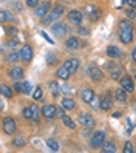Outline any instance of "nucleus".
Instances as JSON below:
<instances>
[{
  "label": "nucleus",
  "instance_id": "49",
  "mask_svg": "<svg viewBox=\"0 0 136 153\" xmlns=\"http://www.w3.org/2000/svg\"><path fill=\"white\" fill-rule=\"evenodd\" d=\"M2 110H3V102L0 101V111H2Z\"/></svg>",
  "mask_w": 136,
  "mask_h": 153
},
{
  "label": "nucleus",
  "instance_id": "30",
  "mask_svg": "<svg viewBox=\"0 0 136 153\" xmlns=\"http://www.w3.org/2000/svg\"><path fill=\"white\" fill-rule=\"evenodd\" d=\"M14 16L10 13V11H0V22H6V20H13Z\"/></svg>",
  "mask_w": 136,
  "mask_h": 153
},
{
  "label": "nucleus",
  "instance_id": "22",
  "mask_svg": "<svg viewBox=\"0 0 136 153\" xmlns=\"http://www.w3.org/2000/svg\"><path fill=\"white\" fill-rule=\"evenodd\" d=\"M0 94H2L3 97L11 99V97H13V90L10 88V85H5V84H2V85H0Z\"/></svg>",
  "mask_w": 136,
  "mask_h": 153
},
{
  "label": "nucleus",
  "instance_id": "31",
  "mask_svg": "<svg viewBox=\"0 0 136 153\" xmlns=\"http://www.w3.org/2000/svg\"><path fill=\"white\" fill-rule=\"evenodd\" d=\"M20 93L22 94H30L31 93V84L30 82H20Z\"/></svg>",
  "mask_w": 136,
  "mask_h": 153
},
{
  "label": "nucleus",
  "instance_id": "43",
  "mask_svg": "<svg viewBox=\"0 0 136 153\" xmlns=\"http://www.w3.org/2000/svg\"><path fill=\"white\" fill-rule=\"evenodd\" d=\"M14 91L16 93H20V82H16L14 84Z\"/></svg>",
  "mask_w": 136,
  "mask_h": 153
},
{
  "label": "nucleus",
  "instance_id": "15",
  "mask_svg": "<svg viewBox=\"0 0 136 153\" xmlns=\"http://www.w3.org/2000/svg\"><path fill=\"white\" fill-rule=\"evenodd\" d=\"M87 16L90 20H97V17L101 16V10L96 6H87Z\"/></svg>",
  "mask_w": 136,
  "mask_h": 153
},
{
  "label": "nucleus",
  "instance_id": "36",
  "mask_svg": "<svg viewBox=\"0 0 136 153\" xmlns=\"http://www.w3.org/2000/svg\"><path fill=\"white\" fill-rule=\"evenodd\" d=\"M31 113H33V110H31V105H30V107H25V108H23L22 116L25 119H31Z\"/></svg>",
  "mask_w": 136,
  "mask_h": 153
},
{
  "label": "nucleus",
  "instance_id": "8",
  "mask_svg": "<svg viewBox=\"0 0 136 153\" xmlns=\"http://www.w3.org/2000/svg\"><path fill=\"white\" fill-rule=\"evenodd\" d=\"M68 22L79 26L80 23H82V13H80L79 10H71L68 13Z\"/></svg>",
  "mask_w": 136,
  "mask_h": 153
},
{
  "label": "nucleus",
  "instance_id": "40",
  "mask_svg": "<svg viewBox=\"0 0 136 153\" xmlns=\"http://www.w3.org/2000/svg\"><path fill=\"white\" fill-rule=\"evenodd\" d=\"M17 43H19V39H17V37H13V39H10V42H8V47H16Z\"/></svg>",
  "mask_w": 136,
  "mask_h": 153
},
{
  "label": "nucleus",
  "instance_id": "14",
  "mask_svg": "<svg viewBox=\"0 0 136 153\" xmlns=\"http://www.w3.org/2000/svg\"><path fill=\"white\" fill-rule=\"evenodd\" d=\"M23 68H20V67H14V68H11L10 71H8V76H10L11 79H14V80H19V79H22L23 77Z\"/></svg>",
  "mask_w": 136,
  "mask_h": 153
},
{
  "label": "nucleus",
  "instance_id": "34",
  "mask_svg": "<svg viewBox=\"0 0 136 153\" xmlns=\"http://www.w3.org/2000/svg\"><path fill=\"white\" fill-rule=\"evenodd\" d=\"M57 62V56L54 54V53H48L47 54V64L48 65H54Z\"/></svg>",
  "mask_w": 136,
  "mask_h": 153
},
{
  "label": "nucleus",
  "instance_id": "46",
  "mask_svg": "<svg viewBox=\"0 0 136 153\" xmlns=\"http://www.w3.org/2000/svg\"><path fill=\"white\" fill-rule=\"evenodd\" d=\"M6 33H8V34H16V28H13V26H10V28L6 30Z\"/></svg>",
  "mask_w": 136,
  "mask_h": 153
},
{
  "label": "nucleus",
  "instance_id": "26",
  "mask_svg": "<svg viewBox=\"0 0 136 153\" xmlns=\"http://www.w3.org/2000/svg\"><path fill=\"white\" fill-rule=\"evenodd\" d=\"M116 101L119 102V104H124V102L127 101V93L124 91L122 88H119V90H116Z\"/></svg>",
  "mask_w": 136,
  "mask_h": 153
},
{
  "label": "nucleus",
  "instance_id": "3",
  "mask_svg": "<svg viewBox=\"0 0 136 153\" xmlns=\"http://www.w3.org/2000/svg\"><path fill=\"white\" fill-rule=\"evenodd\" d=\"M77 122L82 125V127H85V128H91V127H94V118L91 114H88V113H80L79 116H77Z\"/></svg>",
  "mask_w": 136,
  "mask_h": 153
},
{
  "label": "nucleus",
  "instance_id": "2",
  "mask_svg": "<svg viewBox=\"0 0 136 153\" xmlns=\"http://www.w3.org/2000/svg\"><path fill=\"white\" fill-rule=\"evenodd\" d=\"M62 13H63V5L62 3H59V5H56L53 8V10H50L48 13H47V16L43 17V23L45 25H51V23H54L59 17L62 16Z\"/></svg>",
  "mask_w": 136,
  "mask_h": 153
},
{
  "label": "nucleus",
  "instance_id": "27",
  "mask_svg": "<svg viewBox=\"0 0 136 153\" xmlns=\"http://www.w3.org/2000/svg\"><path fill=\"white\" fill-rule=\"evenodd\" d=\"M102 152L104 153H114L116 152V146L113 142H105V144H102Z\"/></svg>",
  "mask_w": 136,
  "mask_h": 153
},
{
  "label": "nucleus",
  "instance_id": "1",
  "mask_svg": "<svg viewBox=\"0 0 136 153\" xmlns=\"http://www.w3.org/2000/svg\"><path fill=\"white\" fill-rule=\"evenodd\" d=\"M119 40L122 43H130L133 40V25L127 20L119 22Z\"/></svg>",
  "mask_w": 136,
  "mask_h": 153
},
{
  "label": "nucleus",
  "instance_id": "24",
  "mask_svg": "<svg viewBox=\"0 0 136 153\" xmlns=\"http://www.w3.org/2000/svg\"><path fill=\"white\" fill-rule=\"evenodd\" d=\"M20 59V56H19V53H17V51H10V53H8V56H6V62H10V64H16V62L17 60H19Z\"/></svg>",
  "mask_w": 136,
  "mask_h": 153
},
{
  "label": "nucleus",
  "instance_id": "9",
  "mask_svg": "<svg viewBox=\"0 0 136 153\" xmlns=\"http://www.w3.org/2000/svg\"><path fill=\"white\" fill-rule=\"evenodd\" d=\"M2 127H3V131L6 134H13L16 131V121L13 118H5L2 122Z\"/></svg>",
  "mask_w": 136,
  "mask_h": 153
},
{
  "label": "nucleus",
  "instance_id": "5",
  "mask_svg": "<svg viewBox=\"0 0 136 153\" xmlns=\"http://www.w3.org/2000/svg\"><path fill=\"white\" fill-rule=\"evenodd\" d=\"M121 80H119V85H121V88L124 90L125 93H132L133 90H135V85H133V79L130 77V76H121L119 77Z\"/></svg>",
  "mask_w": 136,
  "mask_h": 153
},
{
  "label": "nucleus",
  "instance_id": "11",
  "mask_svg": "<svg viewBox=\"0 0 136 153\" xmlns=\"http://www.w3.org/2000/svg\"><path fill=\"white\" fill-rule=\"evenodd\" d=\"M19 56H20V60H23V62H31L33 60V48L30 45H23Z\"/></svg>",
  "mask_w": 136,
  "mask_h": 153
},
{
  "label": "nucleus",
  "instance_id": "45",
  "mask_svg": "<svg viewBox=\"0 0 136 153\" xmlns=\"http://www.w3.org/2000/svg\"><path fill=\"white\" fill-rule=\"evenodd\" d=\"M125 3H129L132 8H135L136 6V0H125Z\"/></svg>",
  "mask_w": 136,
  "mask_h": 153
},
{
  "label": "nucleus",
  "instance_id": "12",
  "mask_svg": "<svg viewBox=\"0 0 136 153\" xmlns=\"http://www.w3.org/2000/svg\"><path fill=\"white\" fill-rule=\"evenodd\" d=\"M42 114L45 116V119H54L56 118V105H45L42 108Z\"/></svg>",
  "mask_w": 136,
  "mask_h": 153
},
{
  "label": "nucleus",
  "instance_id": "47",
  "mask_svg": "<svg viewBox=\"0 0 136 153\" xmlns=\"http://www.w3.org/2000/svg\"><path fill=\"white\" fill-rule=\"evenodd\" d=\"M88 134H90V128H88V130L85 128V130L82 131V136H85V138H87V136H88Z\"/></svg>",
  "mask_w": 136,
  "mask_h": 153
},
{
  "label": "nucleus",
  "instance_id": "29",
  "mask_svg": "<svg viewBox=\"0 0 136 153\" xmlns=\"http://www.w3.org/2000/svg\"><path fill=\"white\" fill-rule=\"evenodd\" d=\"M60 119H62V122L65 124V125H67L68 128H76V124L73 122V119H71L70 116H67V114H63V116H62Z\"/></svg>",
  "mask_w": 136,
  "mask_h": 153
},
{
  "label": "nucleus",
  "instance_id": "16",
  "mask_svg": "<svg viewBox=\"0 0 136 153\" xmlns=\"http://www.w3.org/2000/svg\"><path fill=\"white\" fill-rule=\"evenodd\" d=\"M107 54H108V57H111V59H117V57L122 56V51L117 47H114V45H110V47L107 48Z\"/></svg>",
  "mask_w": 136,
  "mask_h": 153
},
{
  "label": "nucleus",
  "instance_id": "42",
  "mask_svg": "<svg viewBox=\"0 0 136 153\" xmlns=\"http://www.w3.org/2000/svg\"><path fill=\"white\" fill-rule=\"evenodd\" d=\"M40 36H42V37H43L45 40H47V42H50V43L53 45V40H51V39L48 37V34H47V33H43V31H42V33H40Z\"/></svg>",
  "mask_w": 136,
  "mask_h": 153
},
{
  "label": "nucleus",
  "instance_id": "39",
  "mask_svg": "<svg viewBox=\"0 0 136 153\" xmlns=\"http://www.w3.org/2000/svg\"><path fill=\"white\" fill-rule=\"evenodd\" d=\"M37 3H39V0H26V6H31V8L37 6Z\"/></svg>",
  "mask_w": 136,
  "mask_h": 153
},
{
  "label": "nucleus",
  "instance_id": "4",
  "mask_svg": "<svg viewBox=\"0 0 136 153\" xmlns=\"http://www.w3.org/2000/svg\"><path fill=\"white\" fill-rule=\"evenodd\" d=\"M104 141H105V133L104 131H96L91 136V139H90V146H91V149H101Z\"/></svg>",
  "mask_w": 136,
  "mask_h": 153
},
{
  "label": "nucleus",
  "instance_id": "38",
  "mask_svg": "<svg viewBox=\"0 0 136 153\" xmlns=\"http://www.w3.org/2000/svg\"><path fill=\"white\" fill-rule=\"evenodd\" d=\"M133 144L132 142H127L125 144V147H124V153H133Z\"/></svg>",
  "mask_w": 136,
  "mask_h": 153
},
{
  "label": "nucleus",
  "instance_id": "35",
  "mask_svg": "<svg viewBox=\"0 0 136 153\" xmlns=\"http://www.w3.org/2000/svg\"><path fill=\"white\" fill-rule=\"evenodd\" d=\"M42 96H43L42 88H40V87H37V88L34 90V93H33V99H34V101H40V99H42Z\"/></svg>",
  "mask_w": 136,
  "mask_h": 153
},
{
  "label": "nucleus",
  "instance_id": "32",
  "mask_svg": "<svg viewBox=\"0 0 136 153\" xmlns=\"http://www.w3.org/2000/svg\"><path fill=\"white\" fill-rule=\"evenodd\" d=\"M31 119L36 122V124H39V108H37V105H31Z\"/></svg>",
  "mask_w": 136,
  "mask_h": 153
},
{
  "label": "nucleus",
  "instance_id": "33",
  "mask_svg": "<svg viewBox=\"0 0 136 153\" xmlns=\"http://www.w3.org/2000/svg\"><path fill=\"white\" fill-rule=\"evenodd\" d=\"M13 146L17 147V149H23V147L26 146V142H25L23 138H14V139H13Z\"/></svg>",
  "mask_w": 136,
  "mask_h": 153
},
{
  "label": "nucleus",
  "instance_id": "41",
  "mask_svg": "<svg viewBox=\"0 0 136 153\" xmlns=\"http://www.w3.org/2000/svg\"><path fill=\"white\" fill-rule=\"evenodd\" d=\"M127 17H130L132 20H135V8H132V10L127 11Z\"/></svg>",
  "mask_w": 136,
  "mask_h": 153
},
{
  "label": "nucleus",
  "instance_id": "13",
  "mask_svg": "<svg viewBox=\"0 0 136 153\" xmlns=\"http://www.w3.org/2000/svg\"><path fill=\"white\" fill-rule=\"evenodd\" d=\"M88 71H90V77H91L94 82H99V80L102 79V71H101V68H99V67L91 65Z\"/></svg>",
  "mask_w": 136,
  "mask_h": 153
},
{
  "label": "nucleus",
  "instance_id": "10",
  "mask_svg": "<svg viewBox=\"0 0 136 153\" xmlns=\"http://www.w3.org/2000/svg\"><path fill=\"white\" fill-rule=\"evenodd\" d=\"M79 65H80V62H79V59H76V57L68 59L67 62H63V67L68 70L70 74H74L76 71H77V68H79Z\"/></svg>",
  "mask_w": 136,
  "mask_h": 153
},
{
  "label": "nucleus",
  "instance_id": "19",
  "mask_svg": "<svg viewBox=\"0 0 136 153\" xmlns=\"http://www.w3.org/2000/svg\"><path fill=\"white\" fill-rule=\"evenodd\" d=\"M99 108L104 110V111H107V110H110V108H111V97L108 96V94L104 96V97H102V101L99 102Z\"/></svg>",
  "mask_w": 136,
  "mask_h": 153
},
{
  "label": "nucleus",
  "instance_id": "18",
  "mask_svg": "<svg viewBox=\"0 0 136 153\" xmlns=\"http://www.w3.org/2000/svg\"><path fill=\"white\" fill-rule=\"evenodd\" d=\"M62 108L63 110H74L76 108V102L71 97H62Z\"/></svg>",
  "mask_w": 136,
  "mask_h": 153
},
{
  "label": "nucleus",
  "instance_id": "25",
  "mask_svg": "<svg viewBox=\"0 0 136 153\" xmlns=\"http://www.w3.org/2000/svg\"><path fill=\"white\" fill-rule=\"evenodd\" d=\"M48 87H50V91L53 93V96H54V97H59L60 91H59V84L56 82V80H51Z\"/></svg>",
  "mask_w": 136,
  "mask_h": 153
},
{
  "label": "nucleus",
  "instance_id": "6",
  "mask_svg": "<svg viewBox=\"0 0 136 153\" xmlns=\"http://www.w3.org/2000/svg\"><path fill=\"white\" fill-rule=\"evenodd\" d=\"M34 8H36L34 14L37 17H40V19H43L47 16V13L51 10V5H50V2H42V3H37V6H34Z\"/></svg>",
  "mask_w": 136,
  "mask_h": 153
},
{
  "label": "nucleus",
  "instance_id": "21",
  "mask_svg": "<svg viewBox=\"0 0 136 153\" xmlns=\"http://www.w3.org/2000/svg\"><path fill=\"white\" fill-rule=\"evenodd\" d=\"M56 76L59 77V79H63V80H67L71 74L68 73V70L65 68V67H63V65H60L59 68H57V71H56Z\"/></svg>",
  "mask_w": 136,
  "mask_h": 153
},
{
  "label": "nucleus",
  "instance_id": "48",
  "mask_svg": "<svg viewBox=\"0 0 136 153\" xmlns=\"http://www.w3.org/2000/svg\"><path fill=\"white\" fill-rule=\"evenodd\" d=\"M132 60H133V62L136 60V50H133V51H132Z\"/></svg>",
  "mask_w": 136,
  "mask_h": 153
},
{
  "label": "nucleus",
  "instance_id": "50",
  "mask_svg": "<svg viewBox=\"0 0 136 153\" xmlns=\"http://www.w3.org/2000/svg\"><path fill=\"white\" fill-rule=\"evenodd\" d=\"M71 2H73V0H71Z\"/></svg>",
  "mask_w": 136,
  "mask_h": 153
},
{
  "label": "nucleus",
  "instance_id": "44",
  "mask_svg": "<svg viewBox=\"0 0 136 153\" xmlns=\"http://www.w3.org/2000/svg\"><path fill=\"white\" fill-rule=\"evenodd\" d=\"M63 114H65V113H63V110H60V108H57V107H56V116H59V118H62Z\"/></svg>",
  "mask_w": 136,
  "mask_h": 153
},
{
  "label": "nucleus",
  "instance_id": "17",
  "mask_svg": "<svg viewBox=\"0 0 136 153\" xmlns=\"http://www.w3.org/2000/svg\"><path fill=\"white\" fill-rule=\"evenodd\" d=\"M80 97H82V101L84 102H87V104H90V101L94 97V91L91 88H84L82 91H80Z\"/></svg>",
  "mask_w": 136,
  "mask_h": 153
},
{
  "label": "nucleus",
  "instance_id": "23",
  "mask_svg": "<svg viewBox=\"0 0 136 153\" xmlns=\"http://www.w3.org/2000/svg\"><path fill=\"white\" fill-rule=\"evenodd\" d=\"M122 73H124V70H122L121 67H116V65L113 64V70H111V73H110V77H111L113 80H116V79H119V77L122 76Z\"/></svg>",
  "mask_w": 136,
  "mask_h": 153
},
{
  "label": "nucleus",
  "instance_id": "37",
  "mask_svg": "<svg viewBox=\"0 0 136 153\" xmlns=\"http://www.w3.org/2000/svg\"><path fill=\"white\" fill-rule=\"evenodd\" d=\"M77 34H79V36H82V37H87V36L90 34V31H88V28H82V26L79 25V28H77Z\"/></svg>",
  "mask_w": 136,
  "mask_h": 153
},
{
  "label": "nucleus",
  "instance_id": "28",
  "mask_svg": "<svg viewBox=\"0 0 136 153\" xmlns=\"http://www.w3.org/2000/svg\"><path fill=\"white\" fill-rule=\"evenodd\" d=\"M47 146H48V149L53 150V152H59V147H60L59 142H57L56 139H51V138L47 139Z\"/></svg>",
  "mask_w": 136,
  "mask_h": 153
},
{
  "label": "nucleus",
  "instance_id": "7",
  "mask_svg": "<svg viewBox=\"0 0 136 153\" xmlns=\"http://www.w3.org/2000/svg\"><path fill=\"white\" fill-rule=\"evenodd\" d=\"M51 33H53L54 36H57V37H63V36L68 33V28H67L65 23L57 22V23H54V25L51 26Z\"/></svg>",
  "mask_w": 136,
  "mask_h": 153
},
{
  "label": "nucleus",
  "instance_id": "20",
  "mask_svg": "<svg viewBox=\"0 0 136 153\" xmlns=\"http://www.w3.org/2000/svg\"><path fill=\"white\" fill-rule=\"evenodd\" d=\"M79 40H77V37H74V36H71V37H68V40H67V48L68 50H71V51H74V50H77L79 48Z\"/></svg>",
  "mask_w": 136,
  "mask_h": 153
}]
</instances>
